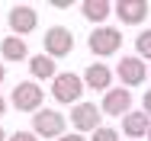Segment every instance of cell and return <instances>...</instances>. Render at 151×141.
<instances>
[{
  "instance_id": "obj_2",
  "label": "cell",
  "mask_w": 151,
  "mask_h": 141,
  "mask_svg": "<svg viewBox=\"0 0 151 141\" xmlns=\"http://www.w3.org/2000/svg\"><path fill=\"white\" fill-rule=\"evenodd\" d=\"M32 135L35 138H61L64 135V115L58 109H39L32 112Z\"/></svg>"
},
{
  "instance_id": "obj_5",
  "label": "cell",
  "mask_w": 151,
  "mask_h": 141,
  "mask_svg": "<svg viewBox=\"0 0 151 141\" xmlns=\"http://www.w3.org/2000/svg\"><path fill=\"white\" fill-rule=\"evenodd\" d=\"M45 55L52 58H68L71 52H74V32L68 26H52V29H45Z\"/></svg>"
},
{
  "instance_id": "obj_6",
  "label": "cell",
  "mask_w": 151,
  "mask_h": 141,
  "mask_svg": "<svg viewBox=\"0 0 151 141\" xmlns=\"http://www.w3.org/2000/svg\"><path fill=\"white\" fill-rule=\"evenodd\" d=\"M6 23H10V32L13 35H29L32 29L39 26V13L32 10L29 3H16V6H10V13H6Z\"/></svg>"
},
{
  "instance_id": "obj_4",
  "label": "cell",
  "mask_w": 151,
  "mask_h": 141,
  "mask_svg": "<svg viewBox=\"0 0 151 141\" xmlns=\"http://www.w3.org/2000/svg\"><path fill=\"white\" fill-rule=\"evenodd\" d=\"M81 93H84V80H81V74H55V80H52V96L58 99V103H71V106H77L81 103Z\"/></svg>"
},
{
  "instance_id": "obj_13",
  "label": "cell",
  "mask_w": 151,
  "mask_h": 141,
  "mask_svg": "<svg viewBox=\"0 0 151 141\" xmlns=\"http://www.w3.org/2000/svg\"><path fill=\"white\" fill-rule=\"evenodd\" d=\"M81 13H84V19L103 26V23L113 16V3H109V0H84V3H81Z\"/></svg>"
},
{
  "instance_id": "obj_20",
  "label": "cell",
  "mask_w": 151,
  "mask_h": 141,
  "mask_svg": "<svg viewBox=\"0 0 151 141\" xmlns=\"http://www.w3.org/2000/svg\"><path fill=\"white\" fill-rule=\"evenodd\" d=\"M55 141H87V138L77 135V132H71V135H61V138H55Z\"/></svg>"
},
{
  "instance_id": "obj_14",
  "label": "cell",
  "mask_w": 151,
  "mask_h": 141,
  "mask_svg": "<svg viewBox=\"0 0 151 141\" xmlns=\"http://www.w3.org/2000/svg\"><path fill=\"white\" fill-rule=\"evenodd\" d=\"M148 128H151V119H148L145 112H129V115H122V132H125L129 138H145Z\"/></svg>"
},
{
  "instance_id": "obj_21",
  "label": "cell",
  "mask_w": 151,
  "mask_h": 141,
  "mask_svg": "<svg viewBox=\"0 0 151 141\" xmlns=\"http://www.w3.org/2000/svg\"><path fill=\"white\" fill-rule=\"evenodd\" d=\"M3 80H6V64L0 61V84H3Z\"/></svg>"
},
{
  "instance_id": "obj_22",
  "label": "cell",
  "mask_w": 151,
  "mask_h": 141,
  "mask_svg": "<svg viewBox=\"0 0 151 141\" xmlns=\"http://www.w3.org/2000/svg\"><path fill=\"white\" fill-rule=\"evenodd\" d=\"M6 112V99H3V96H0V115Z\"/></svg>"
},
{
  "instance_id": "obj_16",
  "label": "cell",
  "mask_w": 151,
  "mask_h": 141,
  "mask_svg": "<svg viewBox=\"0 0 151 141\" xmlns=\"http://www.w3.org/2000/svg\"><path fill=\"white\" fill-rule=\"evenodd\" d=\"M135 58H148L151 61V29H145V32H138L135 35Z\"/></svg>"
},
{
  "instance_id": "obj_1",
  "label": "cell",
  "mask_w": 151,
  "mask_h": 141,
  "mask_svg": "<svg viewBox=\"0 0 151 141\" xmlns=\"http://www.w3.org/2000/svg\"><path fill=\"white\" fill-rule=\"evenodd\" d=\"M42 99H45V90L35 80H23V84L13 87V93H10V103L19 112H39L42 109Z\"/></svg>"
},
{
  "instance_id": "obj_7",
  "label": "cell",
  "mask_w": 151,
  "mask_h": 141,
  "mask_svg": "<svg viewBox=\"0 0 151 141\" xmlns=\"http://www.w3.org/2000/svg\"><path fill=\"white\" fill-rule=\"evenodd\" d=\"M100 112L106 115H129L132 112V90H125V87H109L106 93H103V103H100Z\"/></svg>"
},
{
  "instance_id": "obj_24",
  "label": "cell",
  "mask_w": 151,
  "mask_h": 141,
  "mask_svg": "<svg viewBox=\"0 0 151 141\" xmlns=\"http://www.w3.org/2000/svg\"><path fill=\"white\" fill-rule=\"evenodd\" d=\"M145 138H148V141H151V128H148V135H145Z\"/></svg>"
},
{
  "instance_id": "obj_9",
  "label": "cell",
  "mask_w": 151,
  "mask_h": 141,
  "mask_svg": "<svg viewBox=\"0 0 151 141\" xmlns=\"http://www.w3.org/2000/svg\"><path fill=\"white\" fill-rule=\"evenodd\" d=\"M116 74H119L122 87L129 90V87H138V84H145V74H148V67H145V61H142V58H135V55H125V58H119V67H116Z\"/></svg>"
},
{
  "instance_id": "obj_3",
  "label": "cell",
  "mask_w": 151,
  "mask_h": 141,
  "mask_svg": "<svg viewBox=\"0 0 151 141\" xmlns=\"http://www.w3.org/2000/svg\"><path fill=\"white\" fill-rule=\"evenodd\" d=\"M87 45H90V52L96 58H109V55L119 52L122 32H119V29H113V26H96L90 32V39H87Z\"/></svg>"
},
{
  "instance_id": "obj_23",
  "label": "cell",
  "mask_w": 151,
  "mask_h": 141,
  "mask_svg": "<svg viewBox=\"0 0 151 141\" xmlns=\"http://www.w3.org/2000/svg\"><path fill=\"white\" fill-rule=\"evenodd\" d=\"M0 141H6V132H3V125H0Z\"/></svg>"
},
{
  "instance_id": "obj_18",
  "label": "cell",
  "mask_w": 151,
  "mask_h": 141,
  "mask_svg": "<svg viewBox=\"0 0 151 141\" xmlns=\"http://www.w3.org/2000/svg\"><path fill=\"white\" fill-rule=\"evenodd\" d=\"M6 141H39L32 132H13V135H6Z\"/></svg>"
},
{
  "instance_id": "obj_11",
  "label": "cell",
  "mask_w": 151,
  "mask_h": 141,
  "mask_svg": "<svg viewBox=\"0 0 151 141\" xmlns=\"http://www.w3.org/2000/svg\"><path fill=\"white\" fill-rule=\"evenodd\" d=\"M84 87L87 90H109V84H113V71H109V64H87V71H84Z\"/></svg>"
},
{
  "instance_id": "obj_15",
  "label": "cell",
  "mask_w": 151,
  "mask_h": 141,
  "mask_svg": "<svg viewBox=\"0 0 151 141\" xmlns=\"http://www.w3.org/2000/svg\"><path fill=\"white\" fill-rule=\"evenodd\" d=\"M29 74L35 80H55V74H58V67H55V61L48 55H32L29 58Z\"/></svg>"
},
{
  "instance_id": "obj_25",
  "label": "cell",
  "mask_w": 151,
  "mask_h": 141,
  "mask_svg": "<svg viewBox=\"0 0 151 141\" xmlns=\"http://www.w3.org/2000/svg\"><path fill=\"white\" fill-rule=\"evenodd\" d=\"M148 77H151V71H148Z\"/></svg>"
},
{
  "instance_id": "obj_19",
  "label": "cell",
  "mask_w": 151,
  "mask_h": 141,
  "mask_svg": "<svg viewBox=\"0 0 151 141\" xmlns=\"http://www.w3.org/2000/svg\"><path fill=\"white\" fill-rule=\"evenodd\" d=\"M142 112H145V115L151 119V90L145 93V99H142Z\"/></svg>"
},
{
  "instance_id": "obj_8",
  "label": "cell",
  "mask_w": 151,
  "mask_h": 141,
  "mask_svg": "<svg viewBox=\"0 0 151 141\" xmlns=\"http://www.w3.org/2000/svg\"><path fill=\"white\" fill-rule=\"evenodd\" d=\"M100 106L96 103H77L74 109H71V122H74V128H77V135H84V132H96L100 128Z\"/></svg>"
},
{
  "instance_id": "obj_17",
  "label": "cell",
  "mask_w": 151,
  "mask_h": 141,
  "mask_svg": "<svg viewBox=\"0 0 151 141\" xmlns=\"http://www.w3.org/2000/svg\"><path fill=\"white\" fill-rule=\"evenodd\" d=\"M93 141H119V132H116V128H106V125H100V128L93 132Z\"/></svg>"
},
{
  "instance_id": "obj_10",
  "label": "cell",
  "mask_w": 151,
  "mask_h": 141,
  "mask_svg": "<svg viewBox=\"0 0 151 141\" xmlns=\"http://www.w3.org/2000/svg\"><path fill=\"white\" fill-rule=\"evenodd\" d=\"M113 13L119 16L125 26H138V23H145V16H148V0H119V3L113 6Z\"/></svg>"
},
{
  "instance_id": "obj_12",
  "label": "cell",
  "mask_w": 151,
  "mask_h": 141,
  "mask_svg": "<svg viewBox=\"0 0 151 141\" xmlns=\"http://www.w3.org/2000/svg\"><path fill=\"white\" fill-rule=\"evenodd\" d=\"M0 58H3V61H13V64L26 61V58H29L26 39H19V35H6V39L0 42Z\"/></svg>"
}]
</instances>
